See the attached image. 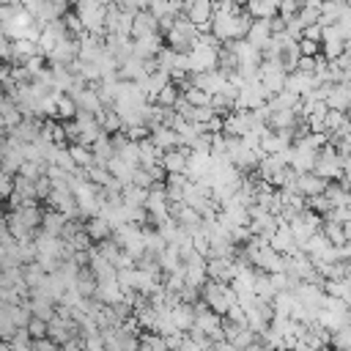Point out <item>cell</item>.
Here are the masks:
<instances>
[{
  "label": "cell",
  "instance_id": "cell-15",
  "mask_svg": "<svg viewBox=\"0 0 351 351\" xmlns=\"http://www.w3.org/2000/svg\"><path fill=\"white\" fill-rule=\"evenodd\" d=\"M41 222H44V230L47 233H63V228H66V214L63 211H49V214H44L41 217Z\"/></svg>",
  "mask_w": 351,
  "mask_h": 351
},
{
  "label": "cell",
  "instance_id": "cell-18",
  "mask_svg": "<svg viewBox=\"0 0 351 351\" xmlns=\"http://www.w3.org/2000/svg\"><path fill=\"white\" fill-rule=\"evenodd\" d=\"M299 52H302V55H318V52H321V41L299 38Z\"/></svg>",
  "mask_w": 351,
  "mask_h": 351
},
{
  "label": "cell",
  "instance_id": "cell-14",
  "mask_svg": "<svg viewBox=\"0 0 351 351\" xmlns=\"http://www.w3.org/2000/svg\"><path fill=\"white\" fill-rule=\"evenodd\" d=\"M110 222L104 219V217H96V219H90L88 225H85V233L90 236V241H101V239H110Z\"/></svg>",
  "mask_w": 351,
  "mask_h": 351
},
{
  "label": "cell",
  "instance_id": "cell-11",
  "mask_svg": "<svg viewBox=\"0 0 351 351\" xmlns=\"http://www.w3.org/2000/svg\"><path fill=\"white\" fill-rule=\"evenodd\" d=\"M186 154H189V151L181 148V145L165 151V154H162V167H165V173H186Z\"/></svg>",
  "mask_w": 351,
  "mask_h": 351
},
{
  "label": "cell",
  "instance_id": "cell-13",
  "mask_svg": "<svg viewBox=\"0 0 351 351\" xmlns=\"http://www.w3.org/2000/svg\"><path fill=\"white\" fill-rule=\"evenodd\" d=\"M132 41H134V55H137V58H143V60L156 58V52L162 49V47H159V36H156V33L143 36V38H132Z\"/></svg>",
  "mask_w": 351,
  "mask_h": 351
},
{
  "label": "cell",
  "instance_id": "cell-19",
  "mask_svg": "<svg viewBox=\"0 0 351 351\" xmlns=\"http://www.w3.org/2000/svg\"><path fill=\"white\" fill-rule=\"evenodd\" d=\"M143 348H167V343H165V337H156V335H143L140 340H137Z\"/></svg>",
  "mask_w": 351,
  "mask_h": 351
},
{
  "label": "cell",
  "instance_id": "cell-24",
  "mask_svg": "<svg viewBox=\"0 0 351 351\" xmlns=\"http://www.w3.org/2000/svg\"><path fill=\"white\" fill-rule=\"evenodd\" d=\"M348 3H351V0H348Z\"/></svg>",
  "mask_w": 351,
  "mask_h": 351
},
{
  "label": "cell",
  "instance_id": "cell-20",
  "mask_svg": "<svg viewBox=\"0 0 351 351\" xmlns=\"http://www.w3.org/2000/svg\"><path fill=\"white\" fill-rule=\"evenodd\" d=\"M27 332H30L33 337H41V335H47V321H44V318H38V315H33V321L27 324Z\"/></svg>",
  "mask_w": 351,
  "mask_h": 351
},
{
  "label": "cell",
  "instance_id": "cell-1",
  "mask_svg": "<svg viewBox=\"0 0 351 351\" xmlns=\"http://www.w3.org/2000/svg\"><path fill=\"white\" fill-rule=\"evenodd\" d=\"M200 288H203V302H206L214 313H219V315H225L228 307L236 304V291H233L225 280H211V277H208Z\"/></svg>",
  "mask_w": 351,
  "mask_h": 351
},
{
  "label": "cell",
  "instance_id": "cell-22",
  "mask_svg": "<svg viewBox=\"0 0 351 351\" xmlns=\"http://www.w3.org/2000/svg\"><path fill=\"white\" fill-rule=\"evenodd\" d=\"M346 52H351V38H346Z\"/></svg>",
  "mask_w": 351,
  "mask_h": 351
},
{
  "label": "cell",
  "instance_id": "cell-3",
  "mask_svg": "<svg viewBox=\"0 0 351 351\" xmlns=\"http://www.w3.org/2000/svg\"><path fill=\"white\" fill-rule=\"evenodd\" d=\"M104 14H107L104 0H80L77 3V16L88 33H96V36L104 33Z\"/></svg>",
  "mask_w": 351,
  "mask_h": 351
},
{
  "label": "cell",
  "instance_id": "cell-16",
  "mask_svg": "<svg viewBox=\"0 0 351 351\" xmlns=\"http://www.w3.org/2000/svg\"><path fill=\"white\" fill-rule=\"evenodd\" d=\"M69 154H71V159H74V165H77V167H88V165L93 162V151H90V145H85V143L71 145V148H69Z\"/></svg>",
  "mask_w": 351,
  "mask_h": 351
},
{
  "label": "cell",
  "instance_id": "cell-23",
  "mask_svg": "<svg viewBox=\"0 0 351 351\" xmlns=\"http://www.w3.org/2000/svg\"><path fill=\"white\" fill-rule=\"evenodd\" d=\"M348 110H351V104H348Z\"/></svg>",
  "mask_w": 351,
  "mask_h": 351
},
{
  "label": "cell",
  "instance_id": "cell-10",
  "mask_svg": "<svg viewBox=\"0 0 351 351\" xmlns=\"http://www.w3.org/2000/svg\"><path fill=\"white\" fill-rule=\"evenodd\" d=\"M326 186V178H321L318 173L313 170H304V173H296V189L304 195V197H313V195H321Z\"/></svg>",
  "mask_w": 351,
  "mask_h": 351
},
{
  "label": "cell",
  "instance_id": "cell-8",
  "mask_svg": "<svg viewBox=\"0 0 351 351\" xmlns=\"http://www.w3.org/2000/svg\"><path fill=\"white\" fill-rule=\"evenodd\" d=\"M324 101L332 110H348V104H351V82H332Z\"/></svg>",
  "mask_w": 351,
  "mask_h": 351
},
{
  "label": "cell",
  "instance_id": "cell-2",
  "mask_svg": "<svg viewBox=\"0 0 351 351\" xmlns=\"http://www.w3.org/2000/svg\"><path fill=\"white\" fill-rule=\"evenodd\" d=\"M313 173H318V176L326 178V181H340V178H343V154H340L332 143H324V145L318 148Z\"/></svg>",
  "mask_w": 351,
  "mask_h": 351
},
{
  "label": "cell",
  "instance_id": "cell-17",
  "mask_svg": "<svg viewBox=\"0 0 351 351\" xmlns=\"http://www.w3.org/2000/svg\"><path fill=\"white\" fill-rule=\"evenodd\" d=\"M181 93H178V88H176V82H167L156 96H154V101L159 104V107H173L176 104V99H178Z\"/></svg>",
  "mask_w": 351,
  "mask_h": 351
},
{
  "label": "cell",
  "instance_id": "cell-7",
  "mask_svg": "<svg viewBox=\"0 0 351 351\" xmlns=\"http://www.w3.org/2000/svg\"><path fill=\"white\" fill-rule=\"evenodd\" d=\"M271 36H274V30H271V22H269V19H252L244 38H247L255 49H263V47L271 41Z\"/></svg>",
  "mask_w": 351,
  "mask_h": 351
},
{
  "label": "cell",
  "instance_id": "cell-6",
  "mask_svg": "<svg viewBox=\"0 0 351 351\" xmlns=\"http://www.w3.org/2000/svg\"><path fill=\"white\" fill-rule=\"evenodd\" d=\"M269 244H271L280 255H291L293 250H299V244H296V239H293V233H291L288 222H280V225L274 228V233L269 236Z\"/></svg>",
  "mask_w": 351,
  "mask_h": 351
},
{
  "label": "cell",
  "instance_id": "cell-12",
  "mask_svg": "<svg viewBox=\"0 0 351 351\" xmlns=\"http://www.w3.org/2000/svg\"><path fill=\"white\" fill-rule=\"evenodd\" d=\"M244 11L252 19H269L277 14V3L274 0H244Z\"/></svg>",
  "mask_w": 351,
  "mask_h": 351
},
{
  "label": "cell",
  "instance_id": "cell-21",
  "mask_svg": "<svg viewBox=\"0 0 351 351\" xmlns=\"http://www.w3.org/2000/svg\"><path fill=\"white\" fill-rule=\"evenodd\" d=\"M11 189H14V184H11V176H8L5 170H0V197L11 195Z\"/></svg>",
  "mask_w": 351,
  "mask_h": 351
},
{
  "label": "cell",
  "instance_id": "cell-9",
  "mask_svg": "<svg viewBox=\"0 0 351 351\" xmlns=\"http://www.w3.org/2000/svg\"><path fill=\"white\" fill-rule=\"evenodd\" d=\"M156 27H159V22H156V16L148 11V8H137L134 11V19H132V38H143V36H151V33H156Z\"/></svg>",
  "mask_w": 351,
  "mask_h": 351
},
{
  "label": "cell",
  "instance_id": "cell-4",
  "mask_svg": "<svg viewBox=\"0 0 351 351\" xmlns=\"http://www.w3.org/2000/svg\"><path fill=\"white\" fill-rule=\"evenodd\" d=\"M197 36H200V30H197L186 16H176V22H173L170 30H167V41H170V47L178 49V52H186V49L197 41Z\"/></svg>",
  "mask_w": 351,
  "mask_h": 351
},
{
  "label": "cell",
  "instance_id": "cell-5",
  "mask_svg": "<svg viewBox=\"0 0 351 351\" xmlns=\"http://www.w3.org/2000/svg\"><path fill=\"white\" fill-rule=\"evenodd\" d=\"M343 52H346V38L340 36L337 25H335V22L324 25V33H321V55H324L326 60H335V58L343 55Z\"/></svg>",
  "mask_w": 351,
  "mask_h": 351
}]
</instances>
